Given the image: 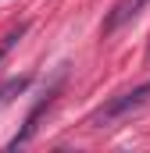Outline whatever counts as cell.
<instances>
[{
    "mask_svg": "<svg viewBox=\"0 0 150 153\" xmlns=\"http://www.w3.org/2000/svg\"><path fill=\"white\" fill-rule=\"evenodd\" d=\"M147 100H150V82H143V85H136V89H129V93L107 100L104 107H97L93 114L86 117V125H89V128H114L122 117H129L132 111H140Z\"/></svg>",
    "mask_w": 150,
    "mask_h": 153,
    "instance_id": "cell-1",
    "label": "cell"
},
{
    "mask_svg": "<svg viewBox=\"0 0 150 153\" xmlns=\"http://www.w3.org/2000/svg\"><path fill=\"white\" fill-rule=\"evenodd\" d=\"M147 4H150V0H118V4L111 7V14L104 18V36H114L122 25H129L132 18H140Z\"/></svg>",
    "mask_w": 150,
    "mask_h": 153,
    "instance_id": "cell-2",
    "label": "cell"
},
{
    "mask_svg": "<svg viewBox=\"0 0 150 153\" xmlns=\"http://www.w3.org/2000/svg\"><path fill=\"white\" fill-rule=\"evenodd\" d=\"M29 82H32V78H29V75H22V78H11L7 85H0V107H4L7 100H14L18 93H25V89H29Z\"/></svg>",
    "mask_w": 150,
    "mask_h": 153,
    "instance_id": "cell-3",
    "label": "cell"
},
{
    "mask_svg": "<svg viewBox=\"0 0 150 153\" xmlns=\"http://www.w3.org/2000/svg\"><path fill=\"white\" fill-rule=\"evenodd\" d=\"M25 32H29V25H18V29H11L7 36L0 39V61H4V57H7V53H11V50L18 46V39L25 36Z\"/></svg>",
    "mask_w": 150,
    "mask_h": 153,
    "instance_id": "cell-4",
    "label": "cell"
}]
</instances>
